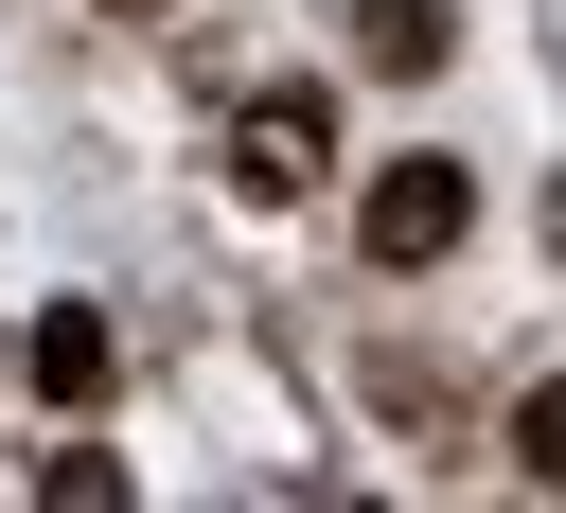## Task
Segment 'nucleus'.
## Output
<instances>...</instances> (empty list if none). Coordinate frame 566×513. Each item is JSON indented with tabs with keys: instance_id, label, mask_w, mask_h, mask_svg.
Instances as JSON below:
<instances>
[{
	"instance_id": "nucleus-1",
	"label": "nucleus",
	"mask_w": 566,
	"mask_h": 513,
	"mask_svg": "<svg viewBox=\"0 0 566 513\" xmlns=\"http://www.w3.org/2000/svg\"><path fill=\"white\" fill-rule=\"evenodd\" d=\"M460 230H478V177H460V159H389V177L354 195V248H371V265H442Z\"/></svg>"
},
{
	"instance_id": "nucleus-2",
	"label": "nucleus",
	"mask_w": 566,
	"mask_h": 513,
	"mask_svg": "<svg viewBox=\"0 0 566 513\" xmlns=\"http://www.w3.org/2000/svg\"><path fill=\"white\" fill-rule=\"evenodd\" d=\"M318 159H336V106H318V88H248L230 177H248V195H318Z\"/></svg>"
},
{
	"instance_id": "nucleus-3",
	"label": "nucleus",
	"mask_w": 566,
	"mask_h": 513,
	"mask_svg": "<svg viewBox=\"0 0 566 513\" xmlns=\"http://www.w3.org/2000/svg\"><path fill=\"white\" fill-rule=\"evenodd\" d=\"M18 371H35V389H53V407H88V389H106V371H124V336H106V301H53V318H35V336H18Z\"/></svg>"
},
{
	"instance_id": "nucleus-5",
	"label": "nucleus",
	"mask_w": 566,
	"mask_h": 513,
	"mask_svg": "<svg viewBox=\"0 0 566 513\" xmlns=\"http://www.w3.org/2000/svg\"><path fill=\"white\" fill-rule=\"evenodd\" d=\"M513 478H531V495H566V371H548V389H513Z\"/></svg>"
},
{
	"instance_id": "nucleus-6",
	"label": "nucleus",
	"mask_w": 566,
	"mask_h": 513,
	"mask_svg": "<svg viewBox=\"0 0 566 513\" xmlns=\"http://www.w3.org/2000/svg\"><path fill=\"white\" fill-rule=\"evenodd\" d=\"M106 18H177V0H106Z\"/></svg>"
},
{
	"instance_id": "nucleus-4",
	"label": "nucleus",
	"mask_w": 566,
	"mask_h": 513,
	"mask_svg": "<svg viewBox=\"0 0 566 513\" xmlns=\"http://www.w3.org/2000/svg\"><path fill=\"white\" fill-rule=\"evenodd\" d=\"M354 53L371 71H442L460 53V0H354Z\"/></svg>"
}]
</instances>
